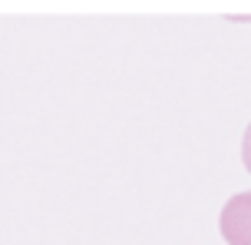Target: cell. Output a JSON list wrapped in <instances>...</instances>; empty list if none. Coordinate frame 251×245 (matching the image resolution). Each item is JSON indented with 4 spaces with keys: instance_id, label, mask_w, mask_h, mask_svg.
Listing matches in <instances>:
<instances>
[{
    "instance_id": "obj_1",
    "label": "cell",
    "mask_w": 251,
    "mask_h": 245,
    "mask_svg": "<svg viewBox=\"0 0 251 245\" xmlns=\"http://www.w3.org/2000/svg\"><path fill=\"white\" fill-rule=\"evenodd\" d=\"M222 235L228 245H251V192H238L225 202Z\"/></svg>"
},
{
    "instance_id": "obj_2",
    "label": "cell",
    "mask_w": 251,
    "mask_h": 245,
    "mask_svg": "<svg viewBox=\"0 0 251 245\" xmlns=\"http://www.w3.org/2000/svg\"><path fill=\"white\" fill-rule=\"evenodd\" d=\"M241 159H245V169L251 172V123L245 129V139H241Z\"/></svg>"
}]
</instances>
